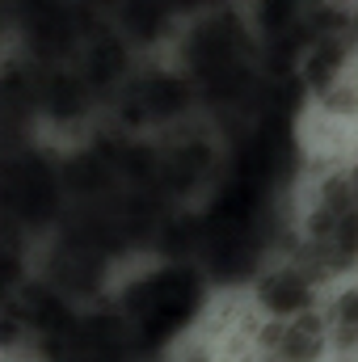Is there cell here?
Segmentation results:
<instances>
[{
	"label": "cell",
	"mask_w": 358,
	"mask_h": 362,
	"mask_svg": "<svg viewBox=\"0 0 358 362\" xmlns=\"http://www.w3.org/2000/svg\"><path fill=\"white\" fill-rule=\"evenodd\" d=\"M202 308V278L190 266H161L131 282L122 295V316L135 325V337L144 346H161L178 337Z\"/></svg>",
	"instance_id": "cell-1"
},
{
	"label": "cell",
	"mask_w": 358,
	"mask_h": 362,
	"mask_svg": "<svg viewBox=\"0 0 358 362\" xmlns=\"http://www.w3.org/2000/svg\"><path fill=\"white\" fill-rule=\"evenodd\" d=\"M258 59L262 55H258V34H253L249 17H241L228 4L198 8L178 38V68L194 85L207 81V76L258 64Z\"/></svg>",
	"instance_id": "cell-2"
},
{
	"label": "cell",
	"mask_w": 358,
	"mask_h": 362,
	"mask_svg": "<svg viewBox=\"0 0 358 362\" xmlns=\"http://www.w3.org/2000/svg\"><path fill=\"white\" fill-rule=\"evenodd\" d=\"M59 169H51L42 156H17L0 165V211L25 228H38L59 211Z\"/></svg>",
	"instance_id": "cell-3"
},
{
	"label": "cell",
	"mask_w": 358,
	"mask_h": 362,
	"mask_svg": "<svg viewBox=\"0 0 358 362\" xmlns=\"http://www.w3.org/2000/svg\"><path fill=\"white\" fill-rule=\"evenodd\" d=\"M194 81L181 68H139L118 89V105L131 122H178L194 105Z\"/></svg>",
	"instance_id": "cell-4"
},
{
	"label": "cell",
	"mask_w": 358,
	"mask_h": 362,
	"mask_svg": "<svg viewBox=\"0 0 358 362\" xmlns=\"http://www.w3.org/2000/svg\"><path fill=\"white\" fill-rule=\"evenodd\" d=\"M110 13H114L110 17L114 30H122V38L127 42H139V47L161 42L173 30V21L181 17L178 0H114Z\"/></svg>",
	"instance_id": "cell-5"
},
{
	"label": "cell",
	"mask_w": 358,
	"mask_h": 362,
	"mask_svg": "<svg viewBox=\"0 0 358 362\" xmlns=\"http://www.w3.org/2000/svg\"><path fill=\"white\" fill-rule=\"evenodd\" d=\"M258 299H262V308H266L270 316L291 320V316H299V312L312 308V278L304 270L278 266V270L258 278Z\"/></svg>",
	"instance_id": "cell-6"
},
{
	"label": "cell",
	"mask_w": 358,
	"mask_h": 362,
	"mask_svg": "<svg viewBox=\"0 0 358 362\" xmlns=\"http://www.w3.org/2000/svg\"><path fill=\"white\" fill-rule=\"evenodd\" d=\"M114 181H118V169H114V160H110L101 148L81 152V156H72V160L59 165V185L72 189L76 198H93V202H97L101 194H110Z\"/></svg>",
	"instance_id": "cell-7"
},
{
	"label": "cell",
	"mask_w": 358,
	"mask_h": 362,
	"mask_svg": "<svg viewBox=\"0 0 358 362\" xmlns=\"http://www.w3.org/2000/svg\"><path fill=\"white\" fill-rule=\"evenodd\" d=\"M278 350H282L287 362H312L321 350H325V333H321L316 320H308V312H299V316L287 320V333H282Z\"/></svg>",
	"instance_id": "cell-8"
},
{
	"label": "cell",
	"mask_w": 358,
	"mask_h": 362,
	"mask_svg": "<svg viewBox=\"0 0 358 362\" xmlns=\"http://www.w3.org/2000/svg\"><path fill=\"white\" fill-rule=\"evenodd\" d=\"M13 286H17V262H13V257L0 249V299H4Z\"/></svg>",
	"instance_id": "cell-9"
},
{
	"label": "cell",
	"mask_w": 358,
	"mask_h": 362,
	"mask_svg": "<svg viewBox=\"0 0 358 362\" xmlns=\"http://www.w3.org/2000/svg\"><path fill=\"white\" fill-rule=\"evenodd\" d=\"M342 320H346L350 329H358V291H354V295H346V299H342Z\"/></svg>",
	"instance_id": "cell-10"
},
{
	"label": "cell",
	"mask_w": 358,
	"mask_h": 362,
	"mask_svg": "<svg viewBox=\"0 0 358 362\" xmlns=\"http://www.w3.org/2000/svg\"><path fill=\"white\" fill-rule=\"evenodd\" d=\"M346 194H350V206L358 211V165L350 169V177H346Z\"/></svg>",
	"instance_id": "cell-11"
}]
</instances>
